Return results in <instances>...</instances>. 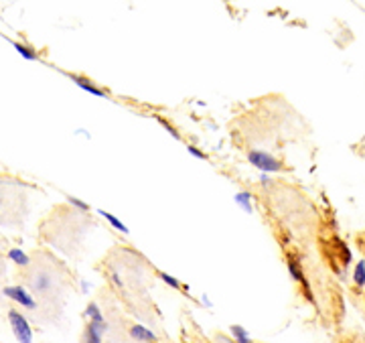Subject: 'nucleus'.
I'll list each match as a JSON object with an SVG mask.
<instances>
[{
  "mask_svg": "<svg viewBox=\"0 0 365 343\" xmlns=\"http://www.w3.org/2000/svg\"><path fill=\"white\" fill-rule=\"evenodd\" d=\"M8 323H10L12 333H15V337L21 343H33V329H31L29 321H26V317L22 313L10 309L8 311Z\"/></svg>",
  "mask_w": 365,
  "mask_h": 343,
  "instance_id": "f257e3e1",
  "label": "nucleus"
},
{
  "mask_svg": "<svg viewBox=\"0 0 365 343\" xmlns=\"http://www.w3.org/2000/svg\"><path fill=\"white\" fill-rule=\"evenodd\" d=\"M248 160L256 169H260L262 173H276V171L282 169V162L270 153H266V150H250Z\"/></svg>",
  "mask_w": 365,
  "mask_h": 343,
  "instance_id": "f03ea898",
  "label": "nucleus"
},
{
  "mask_svg": "<svg viewBox=\"0 0 365 343\" xmlns=\"http://www.w3.org/2000/svg\"><path fill=\"white\" fill-rule=\"evenodd\" d=\"M4 297L12 298L15 303H19L21 307L24 309H37V303H35V298L26 293L22 286H6L4 289Z\"/></svg>",
  "mask_w": 365,
  "mask_h": 343,
  "instance_id": "7ed1b4c3",
  "label": "nucleus"
},
{
  "mask_svg": "<svg viewBox=\"0 0 365 343\" xmlns=\"http://www.w3.org/2000/svg\"><path fill=\"white\" fill-rule=\"evenodd\" d=\"M106 329H107L106 319L89 321L86 327V333H84V341L86 343H102V335L106 333Z\"/></svg>",
  "mask_w": 365,
  "mask_h": 343,
  "instance_id": "20e7f679",
  "label": "nucleus"
},
{
  "mask_svg": "<svg viewBox=\"0 0 365 343\" xmlns=\"http://www.w3.org/2000/svg\"><path fill=\"white\" fill-rule=\"evenodd\" d=\"M53 286V276L49 272H37L33 280H31V289L33 293H47Z\"/></svg>",
  "mask_w": 365,
  "mask_h": 343,
  "instance_id": "39448f33",
  "label": "nucleus"
},
{
  "mask_svg": "<svg viewBox=\"0 0 365 343\" xmlns=\"http://www.w3.org/2000/svg\"><path fill=\"white\" fill-rule=\"evenodd\" d=\"M130 337L134 341H140V343H152L156 339V335L150 331V329H146L144 325H134L130 329Z\"/></svg>",
  "mask_w": 365,
  "mask_h": 343,
  "instance_id": "423d86ee",
  "label": "nucleus"
},
{
  "mask_svg": "<svg viewBox=\"0 0 365 343\" xmlns=\"http://www.w3.org/2000/svg\"><path fill=\"white\" fill-rule=\"evenodd\" d=\"M71 79H73V84L75 86H79L84 91H87V93H91V95H98V98H107V93L104 91V90H100V88H96L91 84V81H87V79H81V77H77V75H71Z\"/></svg>",
  "mask_w": 365,
  "mask_h": 343,
  "instance_id": "0eeeda50",
  "label": "nucleus"
},
{
  "mask_svg": "<svg viewBox=\"0 0 365 343\" xmlns=\"http://www.w3.org/2000/svg\"><path fill=\"white\" fill-rule=\"evenodd\" d=\"M8 260L12 264H19V266H26L29 264V256H26L21 248H10L8 250Z\"/></svg>",
  "mask_w": 365,
  "mask_h": 343,
  "instance_id": "6e6552de",
  "label": "nucleus"
},
{
  "mask_svg": "<svg viewBox=\"0 0 365 343\" xmlns=\"http://www.w3.org/2000/svg\"><path fill=\"white\" fill-rule=\"evenodd\" d=\"M236 203L239 205V207L246 211V213H252V195L248 193V191H239V193H236Z\"/></svg>",
  "mask_w": 365,
  "mask_h": 343,
  "instance_id": "1a4fd4ad",
  "label": "nucleus"
},
{
  "mask_svg": "<svg viewBox=\"0 0 365 343\" xmlns=\"http://www.w3.org/2000/svg\"><path fill=\"white\" fill-rule=\"evenodd\" d=\"M288 270H290V274H292V278H296V280H299V282L304 286V291H308V280L304 278V274H302L301 266L296 264V262H288Z\"/></svg>",
  "mask_w": 365,
  "mask_h": 343,
  "instance_id": "9d476101",
  "label": "nucleus"
},
{
  "mask_svg": "<svg viewBox=\"0 0 365 343\" xmlns=\"http://www.w3.org/2000/svg\"><path fill=\"white\" fill-rule=\"evenodd\" d=\"M100 215H104V217L107 219V222H110V226H112V228H116L118 231H122V234H128V226H124V224H122L116 215H112L110 211H104V209H102V211H100Z\"/></svg>",
  "mask_w": 365,
  "mask_h": 343,
  "instance_id": "9b49d317",
  "label": "nucleus"
},
{
  "mask_svg": "<svg viewBox=\"0 0 365 343\" xmlns=\"http://www.w3.org/2000/svg\"><path fill=\"white\" fill-rule=\"evenodd\" d=\"M232 335L236 337L237 343H252L248 331H246V329H243L241 325H232Z\"/></svg>",
  "mask_w": 365,
  "mask_h": 343,
  "instance_id": "f8f14e48",
  "label": "nucleus"
},
{
  "mask_svg": "<svg viewBox=\"0 0 365 343\" xmlns=\"http://www.w3.org/2000/svg\"><path fill=\"white\" fill-rule=\"evenodd\" d=\"M353 280H355L357 286H365V262H363V260H361V262H357V266H355Z\"/></svg>",
  "mask_w": 365,
  "mask_h": 343,
  "instance_id": "ddd939ff",
  "label": "nucleus"
},
{
  "mask_svg": "<svg viewBox=\"0 0 365 343\" xmlns=\"http://www.w3.org/2000/svg\"><path fill=\"white\" fill-rule=\"evenodd\" d=\"M86 317H89V321H98V319H104V315L96 303H89L86 307Z\"/></svg>",
  "mask_w": 365,
  "mask_h": 343,
  "instance_id": "4468645a",
  "label": "nucleus"
},
{
  "mask_svg": "<svg viewBox=\"0 0 365 343\" xmlns=\"http://www.w3.org/2000/svg\"><path fill=\"white\" fill-rule=\"evenodd\" d=\"M12 47H15V49L21 53V57H24L26 61H35V59H37V53L31 51V49H26L24 45H21V43H12Z\"/></svg>",
  "mask_w": 365,
  "mask_h": 343,
  "instance_id": "2eb2a0df",
  "label": "nucleus"
},
{
  "mask_svg": "<svg viewBox=\"0 0 365 343\" xmlns=\"http://www.w3.org/2000/svg\"><path fill=\"white\" fill-rule=\"evenodd\" d=\"M160 278L162 280H165L169 286H172V289H181V282L177 280V278H174V276H171V274H167V272H162L160 274Z\"/></svg>",
  "mask_w": 365,
  "mask_h": 343,
  "instance_id": "dca6fc26",
  "label": "nucleus"
},
{
  "mask_svg": "<svg viewBox=\"0 0 365 343\" xmlns=\"http://www.w3.org/2000/svg\"><path fill=\"white\" fill-rule=\"evenodd\" d=\"M69 203H71V205H75V207H79V209H84V211H87V209H89V205H87V203H84L81 199H77V197H69Z\"/></svg>",
  "mask_w": 365,
  "mask_h": 343,
  "instance_id": "f3484780",
  "label": "nucleus"
},
{
  "mask_svg": "<svg viewBox=\"0 0 365 343\" xmlns=\"http://www.w3.org/2000/svg\"><path fill=\"white\" fill-rule=\"evenodd\" d=\"M187 150H189V153H191L193 157L201 159V160H205V159H207V155H205V153H201V150H199L197 146H187Z\"/></svg>",
  "mask_w": 365,
  "mask_h": 343,
  "instance_id": "a211bd4d",
  "label": "nucleus"
},
{
  "mask_svg": "<svg viewBox=\"0 0 365 343\" xmlns=\"http://www.w3.org/2000/svg\"><path fill=\"white\" fill-rule=\"evenodd\" d=\"M160 124H162V126H165V128H167V130H169V132H171V134L174 136V138H181V134H179L177 130H174V128H172L171 124H167V122H165V120H160Z\"/></svg>",
  "mask_w": 365,
  "mask_h": 343,
  "instance_id": "6ab92c4d",
  "label": "nucleus"
},
{
  "mask_svg": "<svg viewBox=\"0 0 365 343\" xmlns=\"http://www.w3.org/2000/svg\"><path fill=\"white\" fill-rule=\"evenodd\" d=\"M112 280H114V284L122 286V280H120V276H118V274H112Z\"/></svg>",
  "mask_w": 365,
  "mask_h": 343,
  "instance_id": "aec40b11",
  "label": "nucleus"
}]
</instances>
